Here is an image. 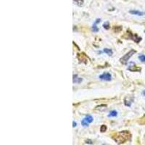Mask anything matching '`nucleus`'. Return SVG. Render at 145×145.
I'll list each match as a JSON object with an SVG mask.
<instances>
[{"mask_svg":"<svg viewBox=\"0 0 145 145\" xmlns=\"http://www.w3.org/2000/svg\"><path fill=\"white\" fill-rule=\"evenodd\" d=\"M131 137V134L129 131H123L119 132L115 137H114V140L118 144H123L126 141L129 140V138Z\"/></svg>","mask_w":145,"mask_h":145,"instance_id":"obj_1","label":"nucleus"},{"mask_svg":"<svg viewBox=\"0 0 145 145\" xmlns=\"http://www.w3.org/2000/svg\"><path fill=\"white\" fill-rule=\"evenodd\" d=\"M136 52V50H134V49H131L128 53H126V54L123 57H121V58L120 59V62H121L122 64H123V65H125V64L128 62V61L129 60V59L132 57V55H134Z\"/></svg>","mask_w":145,"mask_h":145,"instance_id":"obj_2","label":"nucleus"},{"mask_svg":"<svg viewBox=\"0 0 145 145\" xmlns=\"http://www.w3.org/2000/svg\"><path fill=\"white\" fill-rule=\"evenodd\" d=\"M93 121H94V118L91 115H87L81 121V125L83 127H88L90 123L93 122Z\"/></svg>","mask_w":145,"mask_h":145,"instance_id":"obj_3","label":"nucleus"},{"mask_svg":"<svg viewBox=\"0 0 145 145\" xmlns=\"http://www.w3.org/2000/svg\"><path fill=\"white\" fill-rule=\"evenodd\" d=\"M99 78H100L102 81H111V79H112V76H111V74H110V73H109L106 72V73H102V75H100Z\"/></svg>","mask_w":145,"mask_h":145,"instance_id":"obj_4","label":"nucleus"},{"mask_svg":"<svg viewBox=\"0 0 145 145\" xmlns=\"http://www.w3.org/2000/svg\"><path fill=\"white\" fill-rule=\"evenodd\" d=\"M134 98L133 97H125L124 99V104L127 107H131V104L134 102Z\"/></svg>","mask_w":145,"mask_h":145,"instance_id":"obj_5","label":"nucleus"},{"mask_svg":"<svg viewBox=\"0 0 145 145\" xmlns=\"http://www.w3.org/2000/svg\"><path fill=\"white\" fill-rule=\"evenodd\" d=\"M128 33H129V38H130V39H131L132 40H134L135 42L139 43V42L142 40V38H141V37H139L136 34L133 35V34H132L131 32H129V31H128Z\"/></svg>","mask_w":145,"mask_h":145,"instance_id":"obj_6","label":"nucleus"},{"mask_svg":"<svg viewBox=\"0 0 145 145\" xmlns=\"http://www.w3.org/2000/svg\"><path fill=\"white\" fill-rule=\"evenodd\" d=\"M129 12L131 14V15H138V16H143L145 15V12H141V11H139V10H130Z\"/></svg>","mask_w":145,"mask_h":145,"instance_id":"obj_7","label":"nucleus"},{"mask_svg":"<svg viewBox=\"0 0 145 145\" xmlns=\"http://www.w3.org/2000/svg\"><path fill=\"white\" fill-rule=\"evenodd\" d=\"M83 81L81 78H78L77 75H73V83H80Z\"/></svg>","mask_w":145,"mask_h":145,"instance_id":"obj_8","label":"nucleus"},{"mask_svg":"<svg viewBox=\"0 0 145 145\" xmlns=\"http://www.w3.org/2000/svg\"><path fill=\"white\" fill-rule=\"evenodd\" d=\"M128 70H130V71H134V72H135V71H140L141 70V68H138L136 66H129L128 67Z\"/></svg>","mask_w":145,"mask_h":145,"instance_id":"obj_9","label":"nucleus"},{"mask_svg":"<svg viewBox=\"0 0 145 145\" xmlns=\"http://www.w3.org/2000/svg\"><path fill=\"white\" fill-rule=\"evenodd\" d=\"M118 115V112L116 110H112L109 112L107 117L108 118H110V117H116Z\"/></svg>","mask_w":145,"mask_h":145,"instance_id":"obj_10","label":"nucleus"},{"mask_svg":"<svg viewBox=\"0 0 145 145\" xmlns=\"http://www.w3.org/2000/svg\"><path fill=\"white\" fill-rule=\"evenodd\" d=\"M103 51L104 53H106V54H107V55H108L109 56H112V54H113L112 50V49H110L105 48V49H104Z\"/></svg>","mask_w":145,"mask_h":145,"instance_id":"obj_11","label":"nucleus"},{"mask_svg":"<svg viewBox=\"0 0 145 145\" xmlns=\"http://www.w3.org/2000/svg\"><path fill=\"white\" fill-rule=\"evenodd\" d=\"M106 109H107V105L106 104H101V105L97 106L96 107V110H101V111H103Z\"/></svg>","mask_w":145,"mask_h":145,"instance_id":"obj_12","label":"nucleus"},{"mask_svg":"<svg viewBox=\"0 0 145 145\" xmlns=\"http://www.w3.org/2000/svg\"><path fill=\"white\" fill-rule=\"evenodd\" d=\"M73 2H74V4H76V5H78L79 7L82 6L84 3L83 0H73Z\"/></svg>","mask_w":145,"mask_h":145,"instance_id":"obj_13","label":"nucleus"},{"mask_svg":"<svg viewBox=\"0 0 145 145\" xmlns=\"http://www.w3.org/2000/svg\"><path fill=\"white\" fill-rule=\"evenodd\" d=\"M103 28L104 29H106V30H108L110 28V23H109V22H105L103 24Z\"/></svg>","mask_w":145,"mask_h":145,"instance_id":"obj_14","label":"nucleus"},{"mask_svg":"<svg viewBox=\"0 0 145 145\" xmlns=\"http://www.w3.org/2000/svg\"><path fill=\"white\" fill-rule=\"evenodd\" d=\"M107 126H106L105 125H102L101 126V128H100V131L102 132V133H103V132H105V131H107Z\"/></svg>","mask_w":145,"mask_h":145,"instance_id":"obj_15","label":"nucleus"},{"mask_svg":"<svg viewBox=\"0 0 145 145\" xmlns=\"http://www.w3.org/2000/svg\"><path fill=\"white\" fill-rule=\"evenodd\" d=\"M92 30H93L94 32H97V31H99V28H97V26L96 25V24H94V25H93V26H92Z\"/></svg>","mask_w":145,"mask_h":145,"instance_id":"obj_16","label":"nucleus"},{"mask_svg":"<svg viewBox=\"0 0 145 145\" xmlns=\"http://www.w3.org/2000/svg\"><path fill=\"white\" fill-rule=\"evenodd\" d=\"M139 59L142 61V62H145V55H139Z\"/></svg>","mask_w":145,"mask_h":145,"instance_id":"obj_17","label":"nucleus"},{"mask_svg":"<svg viewBox=\"0 0 145 145\" xmlns=\"http://www.w3.org/2000/svg\"><path fill=\"white\" fill-rule=\"evenodd\" d=\"M85 142H86V144H90V145H92V144H93V142H92L91 140H90V139H87V140H86V141H85Z\"/></svg>","mask_w":145,"mask_h":145,"instance_id":"obj_18","label":"nucleus"},{"mask_svg":"<svg viewBox=\"0 0 145 145\" xmlns=\"http://www.w3.org/2000/svg\"><path fill=\"white\" fill-rule=\"evenodd\" d=\"M100 22H101V19H97L96 21L94 22V24H96V25H97V23H100Z\"/></svg>","mask_w":145,"mask_h":145,"instance_id":"obj_19","label":"nucleus"},{"mask_svg":"<svg viewBox=\"0 0 145 145\" xmlns=\"http://www.w3.org/2000/svg\"><path fill=\"white\" fill-rule=\"evenodd\" d=\"M73 128H74V127H76V126L77 125V123H76L75 121H73Z\"/></svg>","mask_w":145,"mask_h":145,"instance_id":"obj_20","label":"nucleus"},{"mask_svg":"<svg viewBox=\"0 0 145 145\" xmlns=\"http://www.w3.org/2000/svg\"><path fill=\"white\" fill-rule=\"evenodd\" d=\"M142 94H143L144 96H145V91H142Z\"/></svg>","mask_w":145,"mask_h":145,"instance_id":"obj_21","label":"nucleus"}]
</instances>
